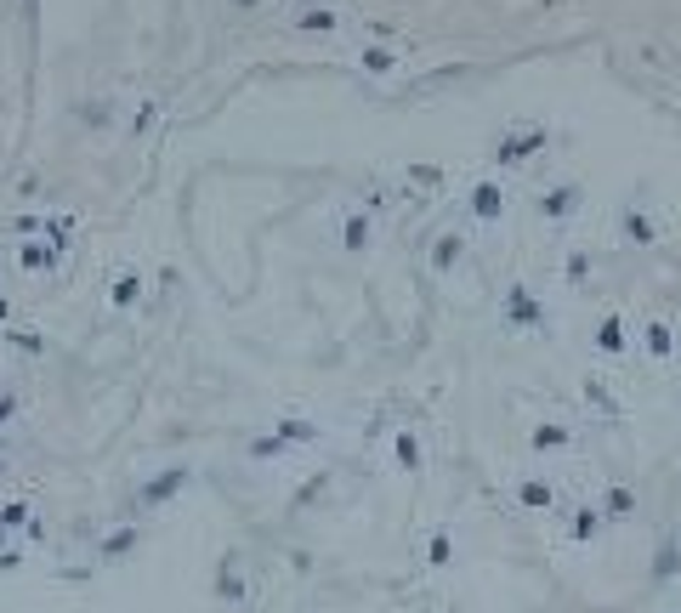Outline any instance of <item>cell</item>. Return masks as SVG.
Here are the masks:
<instances>
[{"label":"cell","instance_id":"obj_4","mask_svg":"<svg viewBox=\"0 0 681 613\" xmlns=\"http://www.w3.org/2000/svg\"><path fill=\"white\" fill-rule=\"evenodd\" d=\"M517 500L528 505V512H551V505H557V494H551V483H540V477H528L523 489H517Z\"/></svg>","mask_w":681,"mask_h":613},{"label":"cell","instance_id":"obj_9","mask_svg":"<svg viewBox=\"0 0 681 613\" xmlns=\"http://www.w3.org/2000/svg\"><path fill=\"white\" fill-rule=\"evenodd\" d=\"M636 512V494L630 489H608L602 494V517H630Z\"/></svg>","mask_w":681,"mask_h":613},{"label":"cell","instance_id":"obj_12","mask_svg":"<svg viewBox=\"0 0 681 613\" xmlns=\"http://www.w3.org/2000/svg\"><path fill=\"white\" fill-rule=\"evenodd\" d=\"M596 528H602V512H590V505H585V512L573 517V540H590Z\"/></svg>","mask_w":681,"mask_h":613},{"label":"cell","instance_id":"obj_20","mask_svg":"<svg viewBox=\"0 0 681 613\" xmlns=\"http://www.w3.org/2000/svg\"><path fill=\"white\" fill-rule=\"evenodd\" d=\"M0 472H6V460H0Z\"/></svg>","mask_w":681,"mask_h":613},{"label":"cell","instance_id":"obj_7","mask_svg":"<svg viewBox=\"0 0 681 613\" xmlns=\"http://www.w3.org/2000/svg\"><path fill=\"white\" fill-rule=\"evenodd\" d=\"M0 522H6V534H12V528H29L34 522V505L29 500H6V505H0Z\"/></svg>","mask_w":681,"mask_h":613},{"label":"cell","instance_id":"obj_19","mask_svg":"<svg viewBox=\"0 0 681 613\" xmlns=\"http://www.w3.org/2000/svg\"><path fill=\"white\" fill-rule=\"evenodd\" d=\"M0 545H6V522H0Z\"/></svg>","mask_w":681,"mask_h":613},{"label":"cell","instance_id":"obj_2","mask_svg":"<svg viewBox=\"0 0 681 613\" xmlns=\"http://www.w3.org/2000/svg\"><path fill=\"white\" fill-rule=\"evenodd\" d=\"M142 551V528L137 522H120V528H109L97 545H91V557L102 562V568H120V562H131Z\"/></svg>","mask_w":681,"mask_h":613},{"label":"cell","instance_id":"obj_14","mask_svg":"<svg viewBox=\"0 0 681 613\" xmlns=\"http://www.w3.org/2000/svg\"><path fill=\"white\" fill-rule=\"evenodd\" d=\"M511 319H517V324H534V319H540V312H534V307H528V295H523V290H517V295H511Z\"/></svg>","mask_w":681,"mask_h":613},{"label":"cell","instance_id":"obj_11","mask_svg":"<svg viewBox=\"0 0 681 613\" xmlns=\"http://www.w3.org/2000/svg\"><path fill=\"white\" fill-rule=\"evenodd\" d=\"M568 443V426H534V449H562Z\"/></svg>","mask_w":681,"mask_h":613},{"label":"cell","instance_id":"obj_18","mask_svg":"<svg viewBox=\"0 0 681 613\" xmlns=\"http://www.w3.org/2000/svg\"><path fill=\"white\" fill-rule=\"evenodd\" d=\"M12 415H17V397H12V392H0V426H6Z\"/></svg>","mask_w":681,"mask_h":613},{"label":"cell","instance_id":"obj_3","mask_svg":"<svg viewBox=\"0 0 681 613\" xmlns=\"http://www.w3.org/2000/svg\"><path fill=\"white\" fill-rule=\"evenodd\" d=\"M210 590H216V602H245V597H250L239 551H222V557H216V579H210Z\"/></svg>","mask_w":681,"mask_h":613},{"label":"cell","instance_id":"obj_16","mask_svg":"<svg viewBox=\"0 0 681 613\" xmlns=\"http://www.w3.org/2000/svg\"><path fill=\"white\" fill-rule=\"evenodd\" d=\"M477 210H483V216H494V210H500V194H494V187H477Z\"/></svg>","mask_w":681,"mask_h":613},{"label":"cell","instance_id":"obj_10","mask_svg":"<svg viewBox=\"0 0 681 613\" xmlns=\"http://www.w3.org/2000/svg\"><path fill=\"white\" fill-rule=\"evenodd\" d=\"M426 562H432V568L455 562V540H449V528H437V534H432V545H426Z\"/></svg>","mask_w":681,"mask_h":613},{"label":"cell","instance_id":"obj_5","mask_svg":"<svg viewBox=\"0 0 681 613\" xmlns=\"http://www.w3.org/2000/svg\"><path fill=\"white\" fill-rule=\"evenodd\" d=\"M284 455H290V437H279V432L250 443V460H284Z\"/></svg>","mask_w":681,"mask_h":613},{"label":"cell","instance_id":"obj_8","mask_svg":"<svg viewBox=\"0 0 681 613\" xmlns=\"http://www.w3.org/2000/svg\"><path fill=\"white\" fill-rule=\"evenodd\" d=\"M273 432H279V437H290V443H312L318 437V426H312V420H273Z\"/></svg>","mask_w":681,"mask_h":613},{"label":"cell","instance_id":"obj_17","mask_svg":"<svg viewBox=\"0 0 681 613\" xmlns=\"http://www.w3.org/2000/svg\"><path fill=\"white\" fill-rule=\"evenodd\" d=\"M647 347H653V352H670V335H665V324H653V335H647Z\"/></svg>","mask_w":681,"mask_h":613},{"label":"cell","instance_id":"obj_13","mask_svg":"<svg viewBox=\"0 0 681 613\" xmlns=\"http://www.w3.org/2000/svg\"><path fill=\"white\" fill-rule=\"evenodd\" d=\"M24 568V545H0V574H17Z\"/></svg>","mask_w":681,"mask_h":613},{"label":"cell","instance_id":"obj_1","mask_svg":"<svg viewBox=\"0 0 681 613\" xmlns=\"http://www.w3.org/2000/svg\"><path fill=\"white\" fill-rule=\"evenodd\" d=\"M187 483H194V466H159L154 477H142L137 483V494H131V512L148 517V512H165L170 500H177Z\"/></svg>","mask_w":681,"mask_h":613},{"label":"cell","instance_id":"obj_15","mask_svg":"<svg viewBox=\"0 0 681 613\" xmlns=\"http://www.w3.org/2000/svg\"><path fill=\"white\" fill-rule=\"evenodd\" d=\"M596 341H602L608 352H619V347H625V335H619V324H613V319H608V324H602V335H596Z\"/></svg>","mask_w":681,"mask_h":613},{"label":"cell","instance_id":"obj_6","mask_svg":"<svg viewBox=\"0 0 681 613\" xmlns=\"http://www.w3.org/2000/svg\"><path fill=\"white\" fill-rule=\"evenodd\" d=\"M392 449H398V466H403V472H420V437H415V432H398Z\"/></svg>","mask_w":681,"mask_h":613}]
</instances>
